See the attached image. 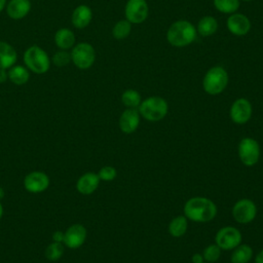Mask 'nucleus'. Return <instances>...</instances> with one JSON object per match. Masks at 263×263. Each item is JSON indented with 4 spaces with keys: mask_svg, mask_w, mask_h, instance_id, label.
<instances>
[{
    "mask_svg": "<svg viewBox=\"0 0 263 263\" xmlns=\"http://www.w3.org/2000/svg\"><path fill=\"white\" fill-rule=\"evenodd\" d=\"M216 215L217 205L208 197L194 196L189 198L184 204V216L193 222H210Z\"/></svg>",
    "mask_w": 263,
    "mask_h": 263,
    "instance_id": "obj_1",
    "label": "nucleus"
},
{
    "mask_svg": "<svg viewBox=\"0 0 263 263\" xmlns=\"http://www.w3.org/2000/svg\"><path fill=\"white\" fill-rule=\"evenodd\" d=\"M196 37L194 26L188 21H177L171 25L166 32V40L170 44L176 47L189 45Z\"/></svg>",
    "mask_w": 263,
    "mask_h": 263,
    "instance_id": "obj_2",
    "label": "nucleus"
},
{
    "mask_svg": "<svg viewBox=\"0 0 263 263\" xmlns=\"http://www.w3.org/2000/svg\"><path fill=\"white\" fill-rule=\"evenodd\" d=\"M139 113L148 121L156 122L163 119L168 112V104L161 97H149L141 102Z\"/></svg>",
    "mask_w": 263,
    "mask_h": 263,
    "instance_id": "obj_3",
    "label": "nucleus"
},
{
    "mask_svg": "<svg viewBox=\"0 0 263 263\" xmlns=\"http://www.w3.org/2000/svg\"><path fill=\"white\" fill-rule=\"evenodd\" d=\"M228 84V73L221 66L212 67L205 73L202 80V87L209 95L216 96L221 93Z\"/></svg>",
    "mask_w": 263,
    "mask_h": 263,
    "instance_id": "obj_4",
    "label": "nucleus"
},
{
    "mask_svg": "<svg viewBox=\"0 0 263 263\" xmlns=\"http://www.w3.org/2000/svg\"><path fill=\"white\" fill-rule=\"evenodd\" d=\"M25 65L36 74H43L48 71L50 61L47 53L39 46L32 45L24 53Z\"/></svg>",
    "mask_w": 263,
    "mask_h": 263,
    "instance_id": "obj_5",
    "label": "nucleus"
},
{
    "mask_svg": "<svg viewBox=\"0 0 263 263\" xmlns=\"http://www.w3.org/2000/svg\"><path fill=\"white\" fill-rule=\"evenodd\" d=\"M96 60V51L92 45L86 42L78 43L72 48L71 51V61L74 65L81 69L85 70L90 68Z\"/></svg>",
    "mask_w": 263,
    "mask_h": 263,
    "instance_id": "obj_6",
    "label": "nucleus"
},
{
    "mask_svg": "<svg viewBox=\"0 0 263 263\" xmlns=\"http://www.w3.org/2000/svg\"><path fill=\"white\" fill-rule=\"evenodd\" d=\"M238 157L246 166L255 165L260 158L259 143L253 138H243L238 144Z\"/></svg>",
    "mask_w": 263,
    "mask_h": 263,
    "instance_id": "obj_7",
    "label": "nucleus"
},
{
    "mask_svg": "<svg viewBox=\"0 0 263 263\" xmlns=\"http://www.w3.org/2000/svg\"><path fill=\"white\" fill-rule=\"evenodd\" d=\"M242 235L240 231L233 226H225L220 228L215 235V243L225 251L233 250L241 243Z\"/></svg>",
    "mask_w": 263,
    "mask_h": 263,
    "instance_id": "obj_8",
    "label": "nucleus"
},
{
    "mask_svg": "<svg viewBox=\"0 0 263 263\" xmlns=\"http://www.w3.org/2000/svg\"><path fill=\"white\" fill-rule=\"evenodd\" d=\"M231 214L237 223L248 224L256 218L257 206L253 200L249 198H241L234 203L231 210Z\"/></svg>",
    "mask_w": 263,
    "mask_h": 263,
    "instance_id": "obj_9",
    "label": "nucleus"
},
{
    "mask_svg": "<svg viewBox=\"0 0 263 263\" xmlns=\"http://www.w3.org/2000/svg\"><path fill=\"white\" fill-rule=\"evenodd\" d=\"M124 13L130 24H141L148 16V4L146 0H128Z\"/></svg>",
    "mask_w": 263,
    "mask_h": 263,
    "instance_id": "obj_10",
    "label": "nucleus"
},
{
    "mask_svg": "<svg viewBox=\"0 0 263 263\" xmlns=\"http://www.w3.org/2000/svg\"><path fill=\"white\" fill-rule=\"evenodd\" d=\"M252 105L249 100L245 98H239L235 100L230 107V118L236 124L247 123L252 116Z\"/></svg>",
    "mask_w": 263,
    "mask_h": 263,
    "instance_id": "obj_11",
    "label": "nucleus"
},
{
    "mask_svg": "<svg viewBox=\"0 0 263 263\" xmlns=\"http://www.w3.org/2000/svg\"><path fill=\"white\" fill-rule=\"evenodd\" d=\"M48 186L49 178L43 172H31L24 179V187L30 193L43 192L48 188Z\"/></svg>",
    "mask_w": 263,
    "mask_h": 263,
    "instance_id": "obj_12",
    "label": "nucleus"
},
{
    "mask_svg": "<svg viewBox=\"0 0 263 263\" xmlns=\"http://www.w3.org/2000/svg\"><path fill=\"white\" fill-rule=\"evenodd\" d=\"M86 234V229L82 224H73L64 232L63 243L70 249H77L84 243Z\"/></svg>",
    "mask_w": 263,
    "mask_h": 263,
    "instance_id": "obj_13",
    "label": "nucleus"
},
{
    "mask_svg": "<svg viewBox=\"0 0 263 263\" xmlns=\"http://www.w3.org/2000/svg\"><path fill=\"white\" fill-rule=\"evenodd\" d=\"M227 28L233 35L243 36L251 30V22L242 13H232L227 18Z\"/></svg>",
    "mask_w": 263,
    "mask_h": 263,
    "instance_id": "obj_14",
    "label": "nucleus"
},
{
    "mask_svg": "<svg viewBox=\"0 0 263 263\" xmlns=\"http://www.w3.org/2000/svg\"><path fill=\"white\" fill-rule=\"evenodd\" d=\"M140 113L135 108L125 109L119 117V128L124 134H133L140 124Z\"/></svg>",
    "mask_w": 263,
    "mask_h": 263,
    "instance_id": "obj_15",
    "label": "nucleus"
},
{
    "mask_svg": "<svg viewBox=\"0 0 263 263\" xmlns=\"http://www.w3.org/2000/svg\"><path fill=\"white\" fill-rule=\"evenodd\" d=\"M100 181L101 180L98 174L92 172L85 173L82 176H80L79 179L77 180V183H76L77 191L83 195H89L98 189Z\"/></svg>",
    "mask_w": 263,
    "mask_h": 263,
    "instance_id": "obj_16",
    "label": "nucleus"
},
{
    "mask_svg": "<svg viewBox=\"0 0 263 263\" xmlns=\"http://www.w3.org/2000/svg\"><path fill=\"white\" fill-rule=\"evenodd\" d=\"M30 9V0H10L6 6L8 16L13 20H21L25 17L29 13Z\"/></svg>",
    "mask_w": 263,
    "mask_h": 263,
    "instance_id": "obj_17",
    "label": "nucleus"
},
{
    "mask_svg": "<svg viewBox=\"0 0 263 263\" xmlns=\"http://www.w3.org/2000/svg\"><path fill=\"white\" fill-rule=\"evenodd\" d=\"M91 17V9L87 5H79L74 9L72 13V24L77 29H83L88 26Z\"/></svg>",
    "mask_w": 263,
    "mask_h": 263,
    "instance_id": "obj_18",
    "label": "nucleus"
},
{
    "mask_svg": "<svg viewBox=\"0 0 263 263\" xmlns=\"http://www.w3.org/2000/svg\"><path fill=\"white\" fill-rule=\"evenodd\" d=\"M17 60L15 49L5 41H0V68L9 69Z\"/></svg>",
    "mask_w": 263,
    "mask_h": 263,
    "instance_id": "obj_19",
    "label": "nucleus"
},
{
    "mask_svg": "<svg viewBox=\"0 0 263 263\" xmlns=\"http://www.w3.org/2000/svg\"><path fill=\"white\" fill-rule=\"evenodd\" d=\"M54 43L59 48L63 50H67L73 47L75 43V35L70 29H67V28L60 29L57 31L54 35Z\"/></svg>",
    "mask_w": 263,
    "mask_h": 263,
    "instance_id": "obj_20",
    "label": "nucleus"
},
{
    "mask_svg": "<svg viewBox=\"0 0 263 263\" xmlns=\"http://www.w3.org/2000/svg\"><path fill=\"white\" fill-rule=\"evenodd\" d=\"M253 257V249L247 243H239L231 253V263H248Z\"/></svg>",
    "mask_w": 263,
    "mask_h": 263,
    "instance_id": "obj_21",
    "label": "nucleus"
},
{
    "mask_svg": "<svg viewBox=\"0 0 263 263\" xmlns=\"http://www.w3.org/2000/svg\"><path fill=\"white\" fill-rule=\"evenodd\" d=\"M188 228V219L183 216H177L173 218L168 224V232L174 237L183 236Z\"/></svg>",
    "mask_w": 263,
    "mask_h": 263,
    "instance_id": "obj_22",
    "label": "nucleus"
},
{
    "mask_svg": "<svg viewBox=\"0 0 263 263\" xmlns=\"http://www.w3.org/2000/svg\"><path fill=\"white\" fill-rule=\"evenodd\" d=\"M218 30V22L215 17L205 15L199 20L197 24V31L201 36H211Z\"/></svg>",
    "mask_w": 263,
    "mask_h": 263,
    "instance_id": "obj_23",
    "label": "nucleus"
},
{
    "mask_svg": "<svg viewBox=\"0 0 263 263\" xmlns=\"http://www.w3.org/2000/svg\"><path fill=\"white\" fill-rule=\"evenodd\" d=\"M30 78V74L28 70L23 66H12L9 68L8 71V79L16 84V85H23L28 82Z\"/></svg>",
    "mask_w": 263,
    "mask_h": 263,
    "instance_id": "obj_24",
    "label": "nucleus"
},
{
    "mask_svg": "<svg viewBox=\"0 0 263 263\" xmlns=\"http://www.w3.org/2000/svg\"><path fill=\"white\" fill-rule=\"evenodd\" d=\"M121 101L125 107L137 109L142 102V98L137 90L126 89L121 96Z\"/></svg>",
    "mask_w": 263,
    "mask_h": 263,
    "instance_id": "obj_25",
    "label": "nucleus"
},
{
    "mask_svg": "<svg viewBox=\"0 0 263 263\" xmlns=\"http://www.w3.org/2000/svg\"><path fill=\"white\" fill-rule=\"evenodd\" d=\"M132 31V24L127 20H121L117 22L112 30V35L114 38L120 40L126 38Z\"/></svg>",
    "mask_w": 263,
    "mask_h": 263,
    "instance_id": "obj_26",
    "label": "nucleus"
},
{
    "mask_svg": "<svg viewBox=\"0 0 263 263\" xmlns=\"http://www.w3.org/2000/svg\"><path fill=\"white\" fill-rule=\"evenodd\" d=\"M214 6L222 13H234L239 7V0H214Z\"/></svg>",
    "mask_w": 263,
    "mask_h": 263,
    "instance_id": "obj_27",
    "label": "nucleus"
},
{
    "mask_svg": "<svg viewBox=\"0 0 263 263\" xmlns=\"http://www.w3.org/2000/svg\"><path fill=\"white\" fill-rule=\"evenodd\" d=\"M64 254V246L62 242H51L45 249V257L49 261H58Z\"/></svg>",
    "mask_w": 263,
    "mask_h": 263,
    "instance_id": "obj_28",
    "label": "nucleus"
},
{
    "mask_svg": "<svg viewBox=\"0 0 263 263\" xmlns=\"http://www.w3.org/2000/svg\"><path fill=\"white\" fill-rule=\"evenodd\" d=\"M202 256L204 259V262L208 263H215L220 259L221 256V249L216 245L212 243L204 248L202 252Z\"/></svg>",
    "mask_w": 263,
    "mask_h": 263,
    "instance_id": "obj_29",
    "label": "nucleus"
},
{
    "mask_svg": "<svg viewBox=\"0 0 263 263\" xmlns=\"http://www.w3.org/2000/svg\"><path fill=\"white\" fill-rule=\"evenodd\" d=\"M71 61V53L68 52L67 50H60L55 52L52 57V62L55 66L58 67H64L68 65Z\"/></svg>",
    "mask_w": 263,
    "mask_h": 263,
    "instance_id": "obj_30",
    "label": "nucleus"
},
{
    "mask_svg": "<svg viewBox=\"0 0 263 263\" xmlns=\"http://www.w3.org/2000/svg\"><path fill=\"white\" fill-rule=\"evenodd\" d=\"M98 176H99L100 180H102V181H106V182L113 181L116 178V176H117V171H116V168L114 166L106 165V166H103L99 171Z\"/></svg>",
    "mask_w": 263,
    "mask_h": 263,
    "instance_id": "obj_31",
    "label": "nucleus"
},
{
    "mask_svg": "<svg viewBox=\"0 0 263 263\" xmlns=\"http://www.w3.org/2000/svg\"><path fill=\"white\" fill-rule=\"evenodd\" d=\"M52 240L55 242H63L64 241V232H62V231L53 232Z\"/></svg>",
    "mask_w": 263,
    "mask_h": 263,
    "instance_id": "obj_32",
    "label": "nucleus"
},
{
    "mask_svg": "<svg viewBox=\"0 0 263 263\" xmlns=\"http://www.w3.org/2000/svg\"><path fill=\"white\" fill-rule=\"evenodd\" d=\"M191 261H192V263H203L204 259H203L202 254L195 253V254H193V256L191 258Z\"/></svg>",
    "mask_w": 263,
    "mask_h": 263,
    "instance_id": "obj_33",
    "label": "nucleus"
},
{
    "mask_svg": "<svg viewBox=\"0 0 263 263\" xmlns=\"http://www.w3.org/2000/svg\"><path fill=\"white\" fill-rule=\"evenodd\" d=\"M8 79V73L6 72V69L0 68V83H4Z\"/></svg>",
    "mask_w": 263,
    "mask_h": 263,
    "instance_id": "obj_34",
    "label": "nucleus"
},
{
    "mask_svg": "<svg viewBox=\"0 0 263 263\" xmlns=\"http://www.w3.org/2000/svg\"><path fill=\"white\" fill-rule=\"evenodd\" d=\"M255 263H263V249L257 254L255 258Z\"/></svg>",
    "mask_w": 263,
    "mask_h": 263,
    "instance_id": "obj_35",
    "label": "nucleus"
},
{
    "mask_svg": "<svg viewBox=\"0 0 263 263\" xmlns=\"http://www.w3.org/2000/svg\"><path fill=\"white\" fill-rule=\"evenodd\" d=\"M5 5H6V0H0V12L3 10Z\"/></svg>",
    "mask_w": 263,
    "mask_h": 263,
    "instance_id": "obj_36",
    "label": "nucleus"
},
{
    "mask_svg": "<svg viewBox=\"0 0 263 263\" xmlns=\"http://www.w3.org/2000/svg\"><path fill=\"white\" fill-rule=\"evenodd\" d=\"M4 194H5V192H4L3 188H2V187H0V200L4 197Z\"/></svg>",
    "mask_w": 263,
    "mask_h": 263,
    "instance_id": "obj_37",
    "label": "nucleus"
},
{
    "mask_svg": "<svg viewBox=\"0 0 263 263\" xmlns=\"http://www.w3.org/2000/svg\"><path fill=\"white\" fill-rule=\"evenodd\" d=\"M2 215H3V206H2V204H1V202H0V219H1Z\"/></svg>",
    "mask_w": 263,
    "mask_h": 263,
    "instance_id": "obj_38",
    "label": "nucleus"
},
{
    "mask_svg": "<svg viewBox=\"0 0 263 263\" xmlns=\"http://www.w3.org/2000/svg\"><path fill=\"white\" fill-rule=\"evenodd\" d=\"M242 1H247L248 2V1H252V0H242Z\"/></svg>",
    "mask_w": 263,
    "mask_h": 263,
    "instance_id": "obj_39",
    "label": "nucleus"
},
{
    "mask_svg": "<svg viewBox=\"0 0 263 263\" xmlns=\"http://www.w3.org/2000/svg\"><path fill=\"white\" fill-rule=\"evenodd\" d=\"M203 263H208V262H203Z\"/></svg>",
    "mask_w": 263,
    "mask_h": 263,
    "instance_id": "obj_40",
    "label": "nucleus"
}]
</instances>
